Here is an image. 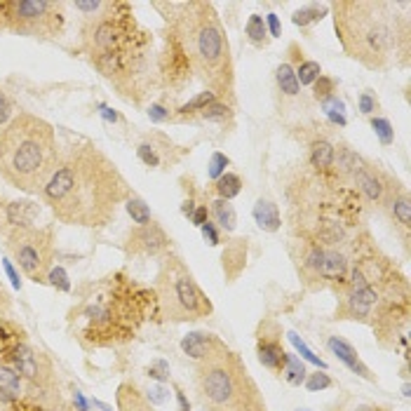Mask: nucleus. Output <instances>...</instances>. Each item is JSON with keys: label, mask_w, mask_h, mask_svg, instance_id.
I'll return each mask as SVG.
<instances>
[{"label": "nucleus", "mask_w": 411, "mask_h": 411, "mask_svg": "<svg viewBox=\"0 0 411 411\" xmlns=\"http://www.w3.org/2000/svg\"><path fill=\"white\" fill-rule=\"evenodd\" d=\"M129 198V186L118 165L92 141L68 146L61 153L43 200L61 224L103 228Z\"/></svg>", "instance_id": "1"}, {"label": "nucleus", "mask_w": 411, "mask_h": 411, "mask_svg": "<svg viewBox=\"0 0 411 411\" xmlns=\"http://www.w3.org/2000/svg\"><path fill=\"white\" fill-rule=\"evenodd\" d=\"M151 33L141 29L127 3H101V10L85 19L82 50L125 99L139 101L148 80Z\"/></svg>", "instance_id": "2"}, {"label": "nucleus", "mask_w": 411, "mask_h": 411, "mask_svg": "<svg viewBox=\"0 0 411 411\" xmlns=\"http://www.w3.org/2000/svg\"><path fill=\"white\" fill-rule=\"evenodd\" d=\"M170 15L167 43L186 59L188 71L210 87L217 99L233 101L235 66L226 29L210 3H160Z\"/></svg>", "instance_id": "3"}, {"label": "nucleus", "mask_w": 411, "mask_h": 411, "mask_svg": "<svg viewBox=\"0 0 411 411\" xmlns=\"http://www.w3.org/2000/svg\"><path fill=\"white\" fill-rule=\"evenodd\" d=\"M404 8L383 0H341L331 5L334 29L343 52L372 71L397 66L409 52Z\"/></svg>", "instance_id": "4"}, {"label": "nucleus", "mask_w": 411, "mask_h": 411, "mask_svg": "<svg viewBox=\"0 0 411 411\" xmlns=\"http://www.w3.org/2000/svg\"><path fill=\"white\" fill-rule=\"evenodd\" d=\"M153 301L156 294L127 280L122 273L110 275L71 310L73 329L85 346L125 343L134 339Z\"/></svg>", "instance_id": "5"}, {"label": "nucleus", "mask_w": 411, "mask_h": 411, "mask_svg": "<svg viewBox=\"0 0 411 411\" xmlns=\"http://www.w3.org/2000/svg\"><path fill=\"white\" fill-rule=\"evenodd\" d=\"M54 127L33 113H19L0 129V177L12 188L43 193L59 165Z\"/></svg>", "instance_id": "6"}, {"label": "nucleus", "mask_w": 411, "mask_h": 411, "mask_svg": "<svg viewBox=\"0 0 411 411\" xmlns=\"http://www.w3.org/2000/svg\"><path fill=\"white\" fill-rule=\"evenodd\" d=\"M198 397L207 411H266L263 397L235 353L202 362L195 376Z\"/></svg>", "instance_id": "7"}, {"label": "nucleus", "mask_w": 411, "mask_h": 411, "mask_svg": "<svg viewBox=\"0 0 411 411\" xmlns=\"http://www.w3.org/2000/svg\"><path fill=\"white\" fill-rule=\"evenodd\" d=\"M156 301L167 322H195L212 315L214 305L177 254H165L156 282Z\"/></svg>", "instance_id": "8"}, {"label": "nucleus", "mask_w": 411, "mask_h": 411, "mask_svg": "<svg viewBox=\"0 0 411 411\" xmlns=\"http://www.w3.org/2000/svg\"><path fill=\"white\" fill-rule=\"evenodd\" d=\"M66 15L61 3L50 0H0V29L22 36L54 38L64 29Z\"/></svg>", "instance_id": "9"}, {"label": "nucleus", "mask_w": 411, "mask_h": 411, "mask_svg": "<svg viewBox=\"0 0 411 411\" xmlns=\"http://www.w3.org/2000/svg\"><path fill=\"white\" fill-rule=\"evenodd\" d=\"M5 238L22 273L33 282H45L54 261V235L50 228H17Z\"/></svg>", "instance_id": "10"}, {"label": "nucleus", "mask_w": 411, "mask_h": 411, "mask_svg": "<svg viewBox=\"0 0 411 411\" xmlns=\"http://www.w3.org/2000/svg\"><path fill=\"white\" fill-rule=\"evenodd\" d=\"M10 365L15 367V372L22 376L24 381L33 383V386H47L52 381V367L50 360L43 353H36L29 343L19 341L10 353Z\"/></svg>", "instance_id": "11"}, {"label": "nucleus", "mask_w": 411, "mask_h": 411, "mask_svg": "<svg viewBox=\"0 0 411 411\" xmlns=\"http://www.w3.org/2000/svg\"><path fill=\"white\" fill-rule=\"evenodd\" d=\"M170 235L165 233V228L151 221L146 226H139L134 231L129 233L127 238V249L132 254H139V256H160V254H167L170 252Z\"/></svg>", "instance_id": "12"}, {"label": "nucleus", "mask_w": 411, "mask_h": 411, "mask_svg": "<svg viewBox=\"0 0 411 411\" xmlns=\"http://www.w3.org/2000/svg\"><path fill=\"white\" fill-rule=\"evenodd\" d=\"M355 184H358V191L365 195L369 202H376V205H386L388 198L395 191H400V184L393 188V181L390 177H386L383 172L374 170L372 165H367L362 160V165L358 167V172L353 174Z\"/></svg>", "instance_id": "13"}, {"label": "nucleus", "mask_w": 411, "mask_h": 411, "mask_svg": "<svg viewBox=\"0 0 411 411\" xmlns=\"http://www.w3.org/2000/svg\"><path fill=\"white\" fill-rule=\"evenodd\" d=\"M181 350H184L188 358H193L195 362H210L219 355L228 353L226 343L221 339H217L214 334H207V331H191L181 339Z\"/></svg>", "instance_id": "14"}, {"label": "nucleus", "mask_w": 411, "mask_h": 411, "mask_svg": "<svg viewBox=\"0 0 411 411\" xmlns=\"http://www.w3.org/2000/svg\"><path fill=\"white\" fill-rule=\"evenodd\" d=\"M40 214L33 202H0V233L8 235L17 228H31Z\"/></svg>", "instance_id": "15"}, {"label": "nucleus", "mask_w": 411, "mask_h": 411, "mask_svg": "<svg viewBox=\"0 0 411 411\" xmlns=\"http://www.w3.org/2000/svg\"><path fill=\"white\" fill-rule=\"evenodd\" d=\"M327 348H329V353L331 355H336V360L339 362H343V365L350 369V372H355L358 376H362V379H367V381H374V374H372V369H369L365 362H362L360 358V353L355 350V348L348 343L346 339H341V336H329L327 339Z\"/></svg>", "instance_id": "16"}, {"label": "nucleus", "mask_w": 411, "mask_h": 411, "mask_svg": "<svg viewBox=\"0 0 411 411\" xmlns=\"http://www.w3.org/2000/svg\"><path fill=\"white\" fill-rule=\"evenodd\" d=\"M256 355H259L261 365L266 367V369H270V372H280L282 365H284V358H287V353H284L280 339H277V336H268L266 331L259 334Z\"/></svg>", "instance_id": "17"}, {"label": "nucleus", "mask_w": 411, "mask_h": 411, "mask_svg": "<svg viewBox=\"0 0 411 411\" xmlns=\"http://www.w3.org/2000/svg\"><path fill=\"white\" fill-rule=\"evenodd\" d=\"M22 376L15 372V367L8 365V362L0 360V400L15 404L22 400L24 390H22Z\"/></svg>", "instance_id": "18"}, {"label": "nucleus", "mask_w": 411, "mask_h": 411, "mask_svg": "<svg viewBox=\"0 0 411 411\" xmlns=\"http://www.w3.org/2000/svg\"><path fill=\"white\" fill-rule=\"evenodd\" d=\"M254 221L259 224L261 231H266V233H275V231H280V226H282V217H280V210H277V205L273 200H259L254 205Z\"/></svg>", "instance_id": "19"}, {"label": "nucleus", "mask_w": 411, "mask_h": 411, "mask_svg": "<svg viewBox=\"0 0 411 411\" xmlns=\"http://www.w3.org/2000/svg\"><path fill=\"white\" fill-rule=\"evenodd\" d=\"M383 207H388L397 224H400L404 231H409V228H411V200H409L407 193H404V191H395Z\"/></svg>", "instance_id": "20"}, {"label": "nucleus", "mask_w": 411, "mask_h": 411, "mask_svg": "<svg viewBox=\"0 0 411 411\" xmlns=\"http://www.w3.org/2000/svg\"><path fill=\"white\" fill-rule=\"evenodd\" d=\"M210 217L214 219V226H219L221 231L231 233L235 231V224H238V214H235V207L228 200L217 198L210 207Z\"/></svg>", "instance_id": "21"}, {"label": "nucleus", "mask_w": 411, "mask_h": 411, "mask_svg": "<svg viewBox=\"0 0 411 411\" xmlns=\"http://www.w3.org/2000/svg\"><path fill=\"white\" fill-rule=\"evenodd\" d=\"M334 153H336V146L327 139H315L310 146V165L315 167L317 172H329L334 167Z\"/></svg>", "instance_id": "22"}, {"label": "nucleus", "mask_w": 411, "mask_h": 411, "mask_svg": "<svg viewBox=\"0 0 411 411\" xmlns=\"http://www.w3.org/2000/svg\"><path fill=\"white\" fill-rule=\"evenodd\" d=\"M214 101H219L217 94L210 92V89H205V92H200L198 96H193V99L188 103H184V106L177 108V120H191L193 115H198L200 110H205L207 106H212Z\"/></svg>", "instance_id": "23"}, {"label": "nucleus", "mask_w": 411, "mask_h": 411, "mask_svg": "<svg viewBox=\"0 0 411 411\" xmlns=\"http://www.w3.org/2000/svg\"><path fill=\"white\" fill-rule=\"evenodd\" d=\"M214 191H217V195L221 200L231 202L233 198H238V195L242 193V179L238 177V174L226 172V174H221L217 181H214Z\"/></svg>", "instance_id": "24"}, {"label": "nucleus", "mask_w": 411, "mask_h": 411, "mask_svg": "<svg viewBox=\"0 0 411 411\" xmlns=\"http://www.w3.org/2000/svg\"><path fill=\"white\" fill-rule=\"evenodd\" d=\"M118 402H120V411H153L148 407V400H144V397L139 395L132 386H122L120 388Z\"/></svg>", "instance_id": "25"}, {"label": "nucleus", "mask_w": 411, "mask_h": 411, "mask_svg": "<svg viewBox=\"0 0 411 411\" xmlns=\"http://www.w3.org/2000/svg\"><path fill=\"white\" fill-rule=\"evenodd\" d=\"M282 376L284 381L289 383V386H301V383L305 381V367L303 362L296 358V355L287 353V358H284V365H282Z\"/></svg>", "instance_id": "26"}, {"label": "nucleus", "mask_w": 411, "mask_h": 411, "mask_svg": "<svg viewBox=\"0 0 411 411\" xmlns=\"http://www.w3.org/2000/svg\"><path fill=\"white\" fill-rule=\"evenodd\" d=\"M275 80H277V87H280L287 96H296L298 92H301V85H298V80H296V73L289 64L277 66Z\"/></svg>", "instance_id": "27"}, {"label": "nucleus", "mask_w": 411, "mask_h": 411, "mask_svg": "<svg viewBox=\"0 0 411 411\" xmlns=\"http://www.w3.org/2000/svg\"><path fill=\"white\" fill-rule=\"evenodd\" d=\"M231 115H233V110H231V106H228V103L214 101L212 106H207L205 110H200V113L193 115L191 120H200V122H226Z\"/></svg>", "instance_id": "28"}, {"label": "nucleus", "mask_w": 411, "mask_h": 411, "mask_svg": "<svg viewBox=\"0 0 411 411\" xmlns=\"http://www.w3.org/2000/svg\"><path fill=\"white\" fill-rule=\"evenodd\" d=\"M245 33L249 38V43L254 45H266L268 43V29H266V19L261 15H252L247 19V26H245Z\"/></svg>", "instance_id": "29"}, {"label": "nucleus", "mask_w": 411, "mask_h": 411, "mask_svg": "<svg viewBox=\"0 0 411 411\" xmlns=\"http://www.w3.org/2000/svg\"><path fill=\"white\" fill-rule=\"evenodd\" d=\"M327 5H308V8L303 10H296L294 15H291V22L296 26H310V24H317L322 22L324 15H327Z\"/></svg>", "instance_id": "30"}, {"label": "nucleus", "mask_w": 411, "mask_h": 411, "mask_svg": "<svg viewBox=\"0 0 411 411\" xmlns=\"http://www.w3.org/2000/svg\"><path fill=\"white\" fill-rule=\"evenodd\" d=\"M137 156L146 167H163L165 165V156L160 153V146L153 141H144L137 146Z\"/></svg>", "instance_id": "31"}, {"label": "nucleus", "mask_w": 411, "mask_h": 411, "mask_svg": "<svg viewBox=\"0 0 411 411\" xmlns=\"http://www.w3.org/2000/svg\"><path fill=\"white\" fill-rule=\"evenodd\" d=\"M125 207H127V214L132 217V221L139 226H146V224H151V210H148V205L141 200V198H127V202H125Z\"/></svg>", "instance_id": "32"}, {"label": "nucleus", "mask_w": 411, "mask_h": 411, "mask_svg": "<svg viewBox=\"0 0 411 411\" xmlns=\"http://www.w3.org/2000/svg\"><path fill=\"white\" fill-rule=\"evenodd\" d=\"M294 73H296L298 85H312V82L322 75V68H320L317 61H301Z\"/></svg>", "instance_id": "33"}, {"label": "nucleus", "mask_w": 411, "mask_h": 411, "mask_svg": "<svg viewBox=\"0 0 411 411\" xmlns=\"http://www.w3.org/2000/svg\"><path fill=\"white\" fill-rule=\"evenodd\" d=\"M372 127L383 146H390L395 141V129H393V125H390L388 118H372Z\"/></svg>", "instance_id": "34"}, {"label": "nucleus", "mask_w": 411, "mask_h": 411, "mask_svg": "<svg viewBox=\"0 0 411 411\" xmlns=\"http://www.w3.org/2000/svg\"><path fill=\"white\" fill-rule=\"evenodd\" d=\"M312 92H315V99L322 103L329 99V96H334V92H336V82L331 78H327V75H320V78L312 82Z\"/></svg>", "instance_id": "35"}, {"label": "nucleus", "mask_w": 411, "mask_h": 411, "mask_svg": "<svg viewBox=\"0 0 411 411\" xmlns=\"http://www.w3.org/2000/svg\"><path fill=\"white\" fill-rule=\"evenodd\" d=\"M287 336H289V341H291V346H294V348H296V350H298V353H301V358H303V360H308V362H312V365H315V367H320V369H327V365H324V360H320V358H317V355H315V353H312V350H310V348H308V346H305V343H303V341H301V339H298L294 331H289V334H287Z\"/></svg>", "instance_id": "36"}, {"label": "nucleus", "mask_w": 411, "mask_h": 411, "mask_svg": "<svg viewBox=\"0 0 411 411\" xmlns=\"http://www.w3.org/2000/svg\"><path fill=\"white\" fill-rule=\"evenodd\" d=\"M45 282H50L52 287H57L59 291H68L71 289V282H68V275H66V270L57 266V268H52L50 273H47V280Z\"/></svg>", "instance_id": "37"}, {"label": "nucleus", "mask_w": 411, "mask_h": 411, "mask_svg": "<svg viewBox=\"0 0 411 411\" xmlns=\"http://www.w3.org/2000/svg\"><path fill=\"white\" fill-rule=\"evenodd\" d=\"M228 163H231V160H228V158L224 156V153H214L212 160H210V170H207V177L217 181V179L221 177V174H226Z\"/></svg>", "instance_id": "38"}, {"label": "nucleus", "mask_w": 411, "mask_h": 411, "mask_svg": "<svg viewBox=\"0 0 411 411\" xmlns=\"http://www.w3.org/2000/svg\"><path fill=\"white\" fill-rule=\"evenodd\" d=\"M148 376H151V379H156L158 383H165L167 379H170V365H167L165 360H156V362H151V367H148Z\"/></svg>", "instance_id": "39"}, {"label": "nucleus", "mask_w": 411, "mask_h": 411, "mask_svg": "<svg viewBox=\"0 0 411 411\" xmlns=\"http://www.w3.org/2000/svg\"><path fill=\"white\" fill-rule=\"evenodd\" d=\"M305 383V388L310 390V393H317V390H324V388H329L331 386V379L327 374H310L308 379L303 381Z\"/></svg>", "instance_id": "40"}, {"label": "nucleus", "mask_w": 411, "mask_h": 411, "mask_svg": "<svg viewBox=\"0 0 411 411\" xmlns=\"http://www.w3.org/2000/svg\"><path fill=\"white\" fill-rule=\"evenodd\" d=\"M170 390H167L165 386H153L148 390V395H146V400H148L151 404H158V407H163V404L170 402Z\"/></svg>", "instance_id": "41"}, {"label": "nucleus", "mask_w": 411, "mask_h": 411, "mask_svg": "<svg viewBox=\"0 0 411 411\" xmlns=\"http://www.w3.org/2000/svg\"><path fill=\"white\" fill-rule=\"evenodd\" d=\"M376 108H379V101H376V96L372 92H362L360 94V110H362V113L372 115Z\"/></svg>", "instance_id": "42"}, {"label": "nucleus", "mask_w": 411, "mask_h": 411, "mask_svg": "<svg viewBox=\"0 0 411 411\" xmlns=\"http://www.w3.org/2000/svg\"><path fill=\"white\" fill-rule=\"evenodd\" d=\"M200 231H202V238H205V242H207V245L217 247L219 242H221V238H219V231H217V226H214L212 221H207V224L202 226Z\"/></svg>", "instance_id": "43"}, {"label": "nucleus", "mask_w": 411, "mask_h": 411, "mask_svg": "<svg viewBox=\"0 0 411 411\" xmlns=\"http://www.w3.org/2000/svg\"><path fill=\"white\" fill-rule=\"evenodd\" d=\"M10 115H12V101H10V96L0 89V125L8 122Z\"/></svg>", "instance_id": "44"}, {"label": "nucleus", "mask_w": 411, "mask_h": 411, "mask_svg": "<svg viewBox=\"0 0 411 411\" xmlns=\"http://www.w3.org/2000/svg\"><path fill=\"white\" fill-rule=\"evenodd\" d=\"M148 118L153 122H165V120H170V110H167L163 103H153L148 108Z\"/></svg>", "instance_id": "45"}, {"label": "nucleus", "mask_w": 411, "mask_h": 411, "mask_svg": "<svg viewBox=\"0 0 411 411\" xmlns=\"http://www.w3.org/2000/svg\"><path fill=\"white\" fill-rule=\"evenodd\" d=\"M191 221L198 228H202L207 224V221H210V210H207V205H198L195 207V212H193V217H191Z\"/></svg>", "instance_id": "46"}, {"label": "nucleus", "mask_w": 411, "mask_h": 411, "mask_svg": "<svg viewBox=\"0 0 411 411\" xmlns=\"http://www.w3.org/2000/svg\"><path fill=\"white\" fill-rule=\"evenodd\" d=\"M266 29H270V38H277L282 33V26H280V19L277 15H268L266 17Z\"/></svg>", "instance_id": "47"}, {"label": "nucleus", "mask_w": 411, "mask_h": 411, "mask_svg": "<svg viewBox=\"0 0 411 411\" xmlns=\"http://www.w3.org/2000/svg\"><path fill=\"white\" fill-rule=\"evenodd\" d=\"M5 273H8V277L12 280V284L19 289L22 287V280H19V275H17V270H15V266H12V261H5Z\"/></svg>", "instance_id": "48"}, {"label": "nucleus", "mask_w": 411, "mask_h": 411, "mask_svg": "<svg viewBox=\"0 0 411 411\" xmlns=\"http://www.w3.org/2000/svg\"><path fill=\"white\" fill-rule=\"evenodd\" d=\"M75 407H78V411H89V407H87V400L85 397H82V393H78V390H75Z\"/></svg>", "instance_id": "49"}, {"label": "nucleus", "mask_w": 411, "mask_h": 411, "mask_svg": "<svg viewBox=\"0 0 411 411\" xmlns=\"http://www.w3.org/2000/svg\"><path fill=\"white\" fill-rule=\"evenodd\" d=\"M101 115L106 118L108 122H118V120H120V115H118L115 110H110L108 106H101Z\"/></svg>", "instance_id": "50"}, {"label": "nucleus", "mask_w": 411, "mask_h": 411, "mask_svg": "<svg viewBox=\"0 0 411 411\" xmlns=\"http://www.w3.org/2000/svg\"><path fill=\"white\" fill-rule=\"evenodd\" d=\"M195 207H198V205H195L193 200H186V202H184V207H181V212H184V217L191 219V217H193V212H195Z\"/></svg>", "instance_id": "51"}, {"label": "nucleus", "mask_w": 411, "mask_h": 411, "mask_svg": "<svg viewBox=\"0 0 411 411\" xmlns=\"http://www.w3.org/2000/svg\"><path fill=\"white\" fill-rule=\"evenodd\" d=\"M177 397H179V407H181V411H191V407H188V402H186V395H184V393H177Z\"/></svg>", "instance_id": "52"}, {"label": "nucleus", "mask_w": 411, "mask_h": 411, "mask_svg": "<svg viewBox=\"0 0 411 411\" xmlns=\"http://www.w3.org/2000/svg\"><path fill=\"white\" fill-rule=\"evenodd\" d=\"M329 120H331V122H336V125H346V118H343V115H339V113L329 115Z\"/></svg>", "instance_id": "53"}, {"label": "nucleus", "mask_w": 411, "mask_h": 411, "mask_svg": "<svg viewBox=\"0 0 411 411\" xmlns=\"http://www.w3.org/2000/svg\"><path fill=\"white\" fill-rule=\"evenodd\" d=\"M296 411H310V409H296Z\"/></svg>", "instance_id": "54"}]
</instances>
